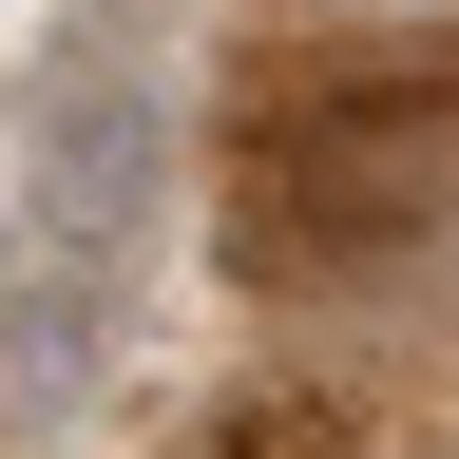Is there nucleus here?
<instances>
[{
  "mask_svg": "<svg viewBox=\"0 0 459 459\" xmlns=\"http://www.w3.org/2000/svg\"><path fill=\"white\" fill-rule=\"evenodd\" d=\"M459 211V39H268L230 77V268L344 287Z\"/></svg>",
  "mask_w": 459,
  "mask_h": 459,
  "instance_id": "1",
  "label": "nucleus"
},
{
  "mask_svg": "<svg viewBox=\"0 0 459 459\" xmlns=\"http://www.w3.org/2000/svg\"><path fill=\"white\" fill-rule=\"evenodd\" d=\"M0 364H20V402L57 421L96 364H115V268H77V249H39V230H0Z\"/></svg>",
  "mask_w": 459,
  "mask_h": 459,
  "instance_id": "2",
  "label": "nucleus"
}]
</instances>
